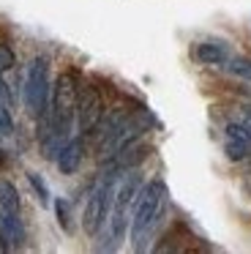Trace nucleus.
<instances>
[{"instance_id":"dca6fc26","label":"nucleus","mask_w":251,"mask_h":254,"mask_svg":"<svg viewBox=\"0 0 251 254\" xmlns=\"http://www.w3.org/2000/svg\"><path fill=\"white\" fill-rule=\"evenodd\" d=\"M14 131V123H11V115L5 107H0V137H8Z\"/></svg>"},{"instance_id":"423d86ee","label":"nucleus","mask_w":251,"mask_h":254,"mask_svg":"<svg viewBox=\"0 0 251 254\" xmlns=\"http://www.w3.org/2000/svg\"><path fill=\"white\" fill-rule=\"evenodd\" d=\"M82 156H85V148H82V139H71V142L60 145L58 150V170L63 175H74L82 164Z\"/></svg>"},{"instance_id":"9b49d317","label":"nucleus","mask_w":251,"mask_h":254,"mask_svg":"<svg viewBox=\"0 0 251 254\" xmlns=\"http://www.w3.org/2000/svg\"><path fill=\"white\" fill-rule=\"evenodd\" d=\"M249 150H251V142H246V139L227 137V142H224V153H227L229 161H243L249 156Z\"/></svg>"},{"instance_id":"a211bd4d","label":"nucleus","mask_w":251,"mask_h":254,"mask_svg":"<svg viewBox=\"0 0 251 254\" xmlns=\"http://www.w3.org/2000/svg\"><path fill=\"white\" fill-rule=\"evenodd\" d=\"M0 164H3V153H0Z\"/></svg>"},{"instance_id":"ddd939ff","label":"nucleus","mask_w":251,"mask_h":254,"mask_svg":"<svg viewBox=\"0 0 251 254\" xmlns=\"http://www.w3.org/2000/svg\"><path fill=\"white\" fill-rule=\"evenodd\" d=\"M14 66H16V58H14V52H11V47L0 44V74L11 71Z\"/></svg>"},{"instance_id":"f257e3e1","label":"nucleus","mask_w":251,"mask_h":254,"mask_svg":"<svg viewBox=\"0 0 251 254\" xmlns=\"http://www.w3.org/2000/svg\"><path fill=\"white\" fill-rule=\"evenodd\" d=\"M134 216H131V232L134 238H139L142 232H147L153 224L158 221L164 210V202H167V189H164L161 181H150L134 199Z\"/></svg>"},{"instance_id":"2eb2a0df","label":"nucleus","mask_w":251,"mask_h":254,"mask_svg":"<svg viewBox=\"0 0 251 254\" xmlns=\"http://www.w3.org/2000/svg\"><path fill=\"white\" fill-rule=\"evenodd\" d=\"M55 210H58V221L63 230H71V221H68V202L65 199H55Z\"/></svg>"},{"instance_id":"f8f14e48","label":"nucleus","mask_w":251,"mask_h":254,"mask_svg":"<svg viewBox=\"0 0 251 254\" xmlns=\"http://www.w3.org/2000/svg\"><path fill=\"white\" fill-rule=\"evenodd\" d=\"M227 68L235 74V77L251 82V61H246V58H232V61H227Z\"/></svg>"},{"instance_id":"0eeeda50","label":"nucleus","mask_w":251,"mask_h":254,"mask_svg":"<svg viewBox=\"0 0 251 254\" xmlns=\"http://www.w3.org/2000/svg\"><path fill=\"white\" fill-rule=\"evenodd\" d=\"M136 194H139V178L136 175H128L123 183L118 186V191H115V216H128V205L136 199Z\"/></svg>"},{"instance_id":"1a4fd4ad","label":"nucleus","mask_w":251,"mask_h":254,"mask_svg":"<svg viewBox=\"0 0 251 254\" xmlns=\"http://www.w3.org/2000/svg\"><path fill=\"white\" fill-rule=\"evenodd\" d=\"M0 235L8 241V246H22L25 243V227L19 221V213L0 210Z\"/></svg>"},{"instance_id":"9d476101","label":"nucleus","mask_w":251,"mask_h":254,"mask_svg":"<svg viewBox=\"0 0 251 254\" xmlns=\"http://www.w3.org/2000/svg\"><path fill=\"white\" fill-rule=\"evenodd\" d=\"M22 202H19V191L11 181L0 178V210H11V213H19Z\"/></svg>"},{"instance_id":"20e7f679","label":"nucleus","mask_w":251,"mask_h":254,"mask_svg":"<svg viewBox=\"0 0 251 254\" xmlns=\"http://www.w3.org/2000/svg\"><path fill=\"white\" fill-rule=\"evenodd\" d=\"M115 197V189H112V178H104L93 194L87 197V205H85V216H82V227H85L87 235H96L101 230L104 219H107V210H109V202Z\"/></svg>"},{"instance_id":"39448f33","label":"nucleus","mask_w":251,"mask_h":254,"mask_svg":"<svg viewBox=\"0 0 251 254\" xmlns=\"http://www.w3.org/2000/svg\"><path fill=\"white\" fill-rule=\"evenodd\" d=\"M104 118V99L93 82L79 85V96H76V123H79L82 134H90L93 128L101 123Z\"/></svg>"},{"instance_id":"4468645a","label":"nucleus","mask_w":251,"mask_h":254,"mask_svg":"<svg viewBox=\"0 0 251 254\" xmlns=\"http://www.w3.org/2000/svg\"><path fill=\"white\" fill-rule=\"evenodd\" d=\"M27 181H30V186L36 189V194H38V199H41L44 205L49 202V191H47V183L41 181V178L36 175V172H30V175H27Z\"/></svg>"},{"instance_id":"7ed1b4c3","label":"nucleus","mask_w":251,"mask_h":254,"mask_svg":"<svg viewBox=\"0 0 251 254\" xmlns=\"http://www.w3.org/2000/svg\"><path fill=\"white\" fill-rule=\"evenodd\" d=\"M25 104L30 110V115H44L47 110V99H49V61L47 58H33L25 74Z\"/></svg>"},{"instance_id":"f03ea898","label":"nucleus","mask_w":251,"mask_h":254,"mask_svg":"<svg viewBox=\"0 0 251 254\" xmlns=\"http://www.w3.org/2000/svg\"><path fill=\"white\" fill-rule=\"evenodd\" d=\"M76 96H79V82L71 71H63L55 79L52 88V126L60 134H65L74 123L76 115Z\"/></svg>"},{"instance_id":"6e6552de","label":"nucleus","mask_w":251,"mask_h":254,"mask_svg":"<svg viewBox=\"0 0 251 254\" xmlns=\"http://www.w3.org/2000/svg\"><path fill=\"white\" fill-rule=\"evenodd\" d=\"M194 58L205 66H221V63L229 61V52L221 41H202V44L194 47Z\"/></svg>"},{"instance_id":"f3484780","label":"nucleus","mask_w":251,"mask_h":254,"mask_svg":"<svg viewBox=\"0 0 251 254\" xmlns=\"http://www.w3.org/2000/svg\"><path fill=\"white\" fill-rule=\"evenodd\" d=\"M3 252H8V241H5L3 235H0V254H3Z\"/></svg>"}]
</instances>
